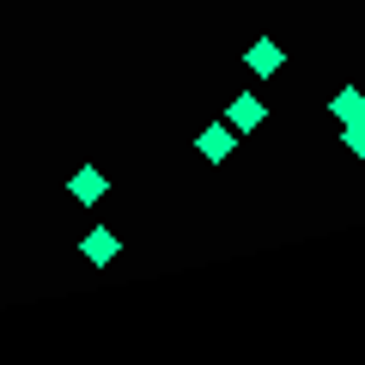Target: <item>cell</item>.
<instances>
[{"mask_svg": "<svg viewBox=\"0 0 365 365\" xmlns=\"http://www.w3.org/2000/svg\"><path fill=\"white\" fill-rule=\"evenodd\" d=\"M225 122L237 128V140H250V134H262V128H268V104H262L256 91H237L232 104H225Z\"/></svg>", "mask_w": 365, "mask_h": 365, "instance_id": "1", "label": "cell"}, {"mask_svg": "<svg viewBox=\"0 0 365 365\" xmlns=\"http://www.w3.org/2000/svg\"><path fill=\"white\" fill-rule=\"evenodd\" d=\"M195 153L207 158V165H225V158L237 153V128H232L225 116H220V122H207V128L195 134Z\"/></svg>", "mask_w": 365, "mask_h": 365, "instance_id": "2", "label": "cell"}, {"mask_svg": "<svg viewBox=\"0 0 365 365\" xmlns=\"http://www.w3.org/2000/svg\"><path fill=\"white\" fill-rule=\"evenodd\" d=\"M341 146H347L353 158H365V122H341Z\"/></svg>", "mask_w": 365, "mask_h": 365, "instance_id": "7", "label": "cell"}, {"mask_svg": "<svg viewBox=\"0 0 365 365\" xmlns=\"http://www.w3.org/2000/svg\"><path fill=\"white\" fill-rule=\"evenodd\" d=\"M79 256H86V262H91V268H110V262H116V256H122V237H116V232H110V225H91V232H86V237H79Z\"/></svg>", "mask_w": 365, "mask_h": 365, "instance_id": "5", "label": "cell"}, {"mask_svg": "<svg viewBox=\"0 0 365 365\" xmlns=\"http://www.w3.org/2000/svg\"><path fill=\"white\" fill-rule=\"evenodd\" d=\"M244 67H250V79H274L280 67H287V43H274V37H256L244 49Z\"/></svg>", "mask_w": 365, "mask_h": 365, "instance_id": "3", "label": "cell"}, {"mask_svg": "<svg viewBox=\"0 0 365 365\" xmlns=\"http://www.w3.org/2000/svg\"><path fill=\"white\" fill-rule=\"evenodd\" d=\"M67 195H73L79 207H98V201L110 195V177H104V170H98V165H79L73 177H67Z\"/></svg>", "mask_w": 365, "mask_h": 365, "instance_id": "4", "label": "cell"}, {"mask_svg": "<svg viewBox=\"0 0 365 365\" xmlns=\"http://www.w3.org/2000/svg\"><path fill=\"white\" fill-rule=\"evenodd\" d=\"M359 104H365V91H359V86H341L335 98H329V116H335V122H353V116H359Z\"/></svg>", "mask_w": 365, "mask_h": 365, "instance_id": "6", "label": "cell"}]
</instances>
